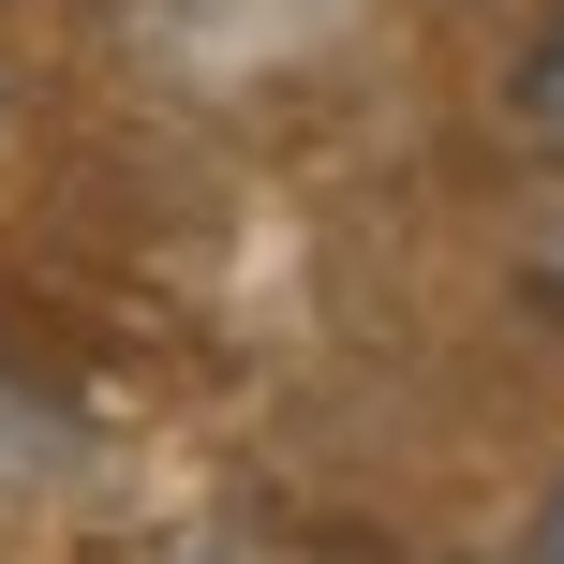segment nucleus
Segmentation results:
<instances>
[{
    "instance_id": "2",
    "label": "nucleus",
    "mask_w": 564,
    "mask_h": 564,
    "mask_svg": "<svg viewBox=\"0 0 564 564\" xmlns=\"http://www.w3.org/2000/svg\"><path fill=\"white\" fill-rule=\"evenodd\" d=\"M535 564H564V490H550V520H535Z\"/></svg>"
},
{
    "instance_id": "1",
    "label": "nucleus",
    "mask_w": 564,
    "mask_h": 564,
    "mask_svg": "<svg viewBox=\"0 0 564 564\" xmlns=\"http://www.w3.org/2000/svg\"><path fill=\"white\" fill-rule=\"evenodd\" d=\"M520 119H535V134L564 149V15L535 30V45H520Z\"/></svg>"
}]
</instances>
